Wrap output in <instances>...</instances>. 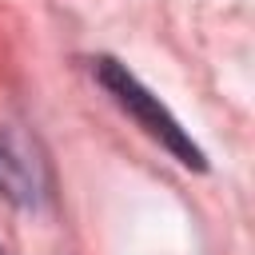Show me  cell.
Returning a JSON list of instances; mask_svg holds the SVG:
<instances>
[{"mask_svg":"<svg viewBox=\"0 0 255 255\" xmlns=\"http://www.w3.org/2000/svg\"><path fill=\"white\" fill-rule=\"evenodd\" d=\"M92 76L104 84V92L116 100V108L120 112H128L159 147H167L179 163H187V167H203V151L191 143V135L179 128V120L159 104V96H151L120 60H112V56H100V60H92Z\"/></svg>","mask_w":255,"mask_h":255,"instance_id":"1","label":"cell"},{"mask_svg":"<svg viewBox=\"0 0 255 255\" xmlns=\"http://www.w3.org/2000/svg\"><path fill=\"white\" fill-rule=\"evenodd\" d=\"M0 195L12 199L16 207H32L40 199V175L36 159H28L12 139L0 135Z\"/></svg>","mask_w":255,"mask_h":255,"instance_id":"2","label":"cell"},{"mask_svg":"<svg viewBox=\"0 0 255 255\" xmlns=\"http://www.w3.org/2000/svg\"><path fill=\"white\" fill-rule=\"evenodd\" d=\"M0 255H4V251H0Z\"/></svg>","mask_w":255,"mask_h":255,"instance_id":"3","label":"cell"}]
</instances>
